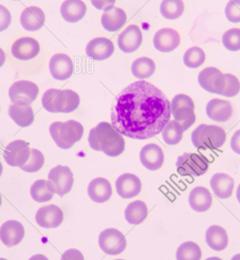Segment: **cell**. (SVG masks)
Listing matches in <instances>:
<instances>
[{
    "instance_id": "53",
    "label": "cell",
    "mask_w": 240,
    "mask_h": 260,
    "mask_svg": "<svg viewBox=\"0 0 240 260\" xmlns=\"http://www.w3.org/2000/svg\"><path fill=\"white\" fill-rule=\"evenodd\" d=\"M2 205V197L1 195H0V206H1Z\"/></svg>"
},
{
    "instance_id": "16",
    "label": "cell",
    "mask_w": 240,
    "mask_h": 260,
    "mask_svg": "<svg viewBox=\"0 0 240 260\" xmlns=\"http://www.w3.org/2000/svg\"><path fill=\"white\" fill-rule=\"evenodd\" d=\"M114 43L107 38H96L86 46V54L94 60L102 61L111 57L114 53Z\"/></svg>"
},
{
    "instance_id": "6",
    "label": "cell",
    "mask_w": 240,
    "mask_h": 260,
    "mask_svg": "<svg viewBox=\"0 0 240 260\" xmlns=\"http://www.w3.org/2000/svg\"><path fill=\"white\" fill-rule=\"evenodd\" d=\"M39 88L30 81L20 80L14 82L9 90V96L12 104L30 105L36 100Z\"/></svg>"
},
{
    "instance_id": "54",
    "label": "cell",
    "mask_w": 240,
    "mask_h": 260,
    "mask_svg": "<svg viewBox=\"0 0 240 260\" xmlns=\"http://www.w3.org/2000/svg\"><path fill=\"white\" fill-rule=\"evenodd\" d=\"M0 260H7V259H4V258H0Z\"/></svg>"
},
{
    "instance_id": "36",
    "label": "cell",
    "mask_w": 240,
    "mask_h": 260,
    "mask_svg": "<svg viewBox=\"0 0 240 260\" xmlns=\"http://www.w3.org/2000/svg\"><path fill=\"white\" fill-rule=\"evenodd\" d=\"M202 253L196 243L187 241L178 247L176 253L177 260H201Z\"/></svg>"
},
{
    "instance_id": "52",
    "label": "cell",
    "mask_w": 240,
    "mask_h": 260,
    "mask_svg": "<svg viewBox=\"0 0 240 260\" xmlns=\"http://www.w3.org/2000/svg\"><path fill=\"white\" fill-rule=\"evenodd\" d=\"M3 165H2L1 162H0V177H1L2 173H3Z\"/></svg>"
},
{
    "instance_id": "45",
    "label": "cell",
    "mask_w": 240,
    "mask_h": 260,
    "mask_svg": "<svg viewBox=\"0 0 240 260\" xmlns=\"http://www.w3.org/2000/svg\"><path fill=\"white\" fill-rule=\"evenodd\" d=\"M61 260H85V257L82 252L77 249H68L64 252Z\"/></svg>"
},
{
    "instance_id": "28",
    "label": "cell",
    "mask_w": 240,
    "mask_h": 260,
    "mask_svg": "<svg viewBox=\"0 0 240 260\" xmlns=\"http://www.w3.org/2000/svg\"><path fill=\"white\" fill-rule=\"evenodd\" d=\"M205 240L209 247L215 251H222L228 245V235L221 226L209 227L206 231Z\"/></svg>"
},
{
    "instance_id": "5",
    "label": "cell",
    "mask_w": 240,
    "mask_h": 260,
    "mask_svg": "<svg viewBox=\"0 0 240 260\" xmlns=\"http://www.w3.org/2000/svg\"><path fill=\"white\" fill-rule=\"evenodd\" d=\"M176 166L181 175L200 177L207 172L209 162L203 154L186 152L179 156Z\"/></svg>"
},
{
    "instance_id": "42",
    "label": "cell",
    "mask_w": 240,
    "mask_h": 260,
    "mask_svg": "<svg viewBox=\"0 0 240 260\" xmlns=\"http://www.w3.org/2000/svg\"><path fill=\"white\" fill-rule=\"evenodd\" d=\"M185 105H190V106H195L193 101L189 96L184 94H179L176 95L173 99L170 102L171 111H174L180 107L185 106Z\"/></svg>"
},
{
    "instance_id": "4",
    "label": "cell",
    "mask_w": 240,
    "mask_h": 260,
    "mask_svg": "<svg viewBox=\"0 0 240 260\" xmlns=\"http://www.w3.org/2000/svg\"><path fill=\"white\" fill-rule=\"evenodd\" d=\"M227 139L225 131L215 125L201 124L192 133V144L198 149H218L224 145Z\"/></svg>"
},
{
    "instance_id": "12",
    "label": "cell",
    "mask_w": 240,
    "mask_h": 260,
    "mask_svg": "<svg viewBox=\"0 0 240 260\" xmlns=\"http://www.w3.org/2000/svg\"><path fill=\"white\" fill-rule=\"evenodd\" d=\"M39 43L35 38L23 37L16 40L12 46V54L19 60H30L36 57L40 53Z\"/></svg>"
},
{
    "instance_id": "49",
    "label": "cell",
    "mask_w": 240,
    "mask_h": 260,
    "mask_svg": "<svg viewBox=\"0 0 240 260\" xmlns=\"http://www.w3.org/2000/svg\"><path fill=\"white\" fill-rule=\"evenodd\" d=\"M236 198L240 204V184L238 186L237 190H236Z\"/></svg>"
},
{
    "instance_id": "27",
    "label": "cell",
    "mask_w": 240,
    "mask_h": 260,
    "mask_svg": "<svg viewBox=\"0 0 240 260\" xmlns=\"http://www.w3.org/2000/svg\"><path fill=\"white\" fill-rule=\"evenodd\" d=\"M126 13L123 9L114 7L104 12L101 17V24L105 30L114 32L120 30L126 22Z\"/></svg>"
},
{
    "instance_id": "26",
    "label": "cell",
    "mask_w": 240,
    "mask_h": 260,
    "mask_svg": "<svg viewBox=\"0 0 240 260\" xmlns=\"http://www.w3.org/2000/svg\"><path fill=\"white\" fill-rule=\"evenodd\" d=\"M190 207L197 212H204L210 209L212 196L207 188L197 186L192 189L189 196Z\"/></svg>"
},
{
    "instance_id": "32",
    "label": "cell",
    "mask_w": 240,
    "mask_h": 260,
    "mask_svg": "<svg viewBox=\"0 0 240 260\" xmlns=\"http://www.w3.org/2000/svg\"><path fill=\"white\" fill-rule=\"evenodd\" d=\"M131 73L137 79L143 80L151 77L156 70L155 63L148 57H140L136 59L131 64Z\"/></svg>"
},
{
    "instance_id": "7",
    "label": "cell",
    "mask_w": 240,
    "mask_h": 260,
    "mask_svg": "<svg viewBox=\"0 0 240 260\" xmlns=\"http://www.w3.org/2000/svg\"><path fill=\"white\" fill-rule=\"evenodd\" d=\"M99 246L107 254L117 256L126 248V238L123 234L115 229H108L99 235Z\"/></svg>"
},
{
    "instance_id": "22",
    "label": "cell",
    "mask_w": 240,
    "mask_h": 260,
    "mask_svg": "<svg viewBox=\"0 0 240 260\" xmlns=\"http://www.w3.org/2000/svg\"><path fill=\"white\" fill-rule=\"evenodd\" d=\"M45 19L44 11L38 6H29L26 8L20 16L21 26L28 31L40 30L44 26Z\"/></svg>"
},
{
    "instance_id": "9",
    "label": "cell",
    "mask_w": 240,
    "mask_h": 260,
    "mask_svg": "<svg viewBox=\"0 0 240 260\" xmlns=\"http://www.w3.org/2000/svg\"><path fill=\"white\" fill-rule=\"evenodd\" d=\"M5 160L12 167L24 166L30 156V148L24 140H15L6 147L3 153Z\"/></svg>"
},
{
    "instance_id": "18",
    "label": "cell",
    "mask_w": 240,
    "mask_h": 260,
    "mask_svg": "<svg viewBox=\"0 0 240 260\" xmlns=\"http://www.w3.org/2000/svg\"><path fill=\"white\" fill-rule=\"evenodd\" d=\"M140 160L142 165L149 171L160 169L164 162L163 150L154 143L148 144L140 151Z\"/></svg>"
},
{
    "instance_id": "35",
    "label": "cell",
    "mask_w": 240,
    "mask_h": 260,
    "mask_svg": "<svg viewBox=\"0 0 240 260\" xmlns=\"http://www.w3.org/2000/svg\"><path fill=\"white\" fill-rule=\"evenodd\" d=\"M160 10L163 18L169 20L177 19L184 12V3L183 0H163Z\"/></svg>"
},
{
    "instance_id": "14",
    "label": "cell",
    "mask_w": 240,
    "mask_h": 260,
    "mask_svg": "<svg viewBox=\"0 0 240 260\" xmlns=\"http://www.w3.org/2000/svg\"><path fill=\"white\" fill-rule=\"evenodd\" d=\"M181 42L180 34L175 29L164 27L154 35L153 43L154 47L162 53L174 51Z\"/></svg>"
},
{
    "instance_id": "55",
    "label": "cell",
    "mask_w": 240,
    "mask_h": 260,
    "mask_svg": "<svg viewBox=\"0 0 240 260\" xmlns=\"http://www.w3.org/2000/svg\"><path fill=\"white\" fill-rule=\"evenodd\" d=\"M115 260H124V259H115Z\"/></svg>"
},
{
    "instance_id": "11",
    "label": "cell",
    "mask_w": 240,
    "mask_h": 260,
    "mask_svg": "<svg viewBox=\"0 0 240 260\" xmlns=\"http://www.w3.org/2000/svg\"><path fill=\"white\" fill-rule=\"evenodd\" d=\"M49 69L53 79L65 81L73 76L74 64L68 55L65 53H56L50 59Z\"/></svg>"
},
{
    "instance_id": "30",
    "label": "cell",
    "mask_w": 240,
    "mask_h": 260,
    "mask_svg": "<svg viewBox=\"0 0 240 260\" xmlns=\"http://www.w3.org/2000/svg\"><path fill=\"white\" fill-rule=\"evenodd\" d=\"M30 196L35 202L46 203L50 201L56 193L54 184L50 180H38L30 186Z\"/></svg>"
},
{
    "instance_id": "48",
    "label": "cell",
    "mask_w": 240,
    "mask_h": 260,
    "mask_svg": "<svg viewBox=\"0 0 240 260\" xmlns=\"http://www.w3.org/2000/svg\"><path fill=\"white\" fill-rule=\"evenodd\" d=\"M29 260H49L44 255L37 254L31 256Z\"/></svg>"
},
{
    "instance_id": "13",
    "label": "cell",
    "mask_w": 240,
    "mask_h": 260,
    "mask_svg": "<svg viewBox=\"0 0 240 260\" xmlns=\"http://www.w3.org/2000/svg\"><path fill=\"white\" fill-rule=\"evenodd\" d=\"M35 221L44 229H56L63 221V212L56 205L43 206L37 212Z\"/></svg>"
},
{
    "instance_id": "33",
    "label": "cell",
    "mask_w": 240,
    "mask_h": 260,
    "mask_svg": "<svg viewBox=\"0 0 240 260\" xmlns=\"http://www.w3.org/2000/svg\"><path fill=\"white\" fill-rule=\"evenodd\" d=\"M171 114L174 117V120L178 122L183 126L184 132L189 129L196 120L195 106L185 105V106L180 107L174 111H171Z\"/></svg>"
},
{
    "instance_id": "37",
    "label": "cell",
    "mask_w": 240,
    "mask_h": 260,
    "mask_svg": "<svg viewBox=\"0 0 240 260\" xmlns=\"http://www.w3.org/2000/svg\"><path fill=\"white\" fill-rule=\"evenodd\" d=\"M205 58V53L202 49L192 47L186 50L183 56V62L189 68L196 69L204 63Z\"/></svg>"
},
{
    "instance_id": "38",
    "label": "cell",
    "mask_w": 240,
    "mask_h": 260,
    "mask_svg": "<svg viewBox=\"0 0 240 260\" xmlns=\"http://www.w3.org/2000/svg\"><path fill=\"white\" fill-rule=\"evenodd\" d=\"M44 161L45 160L43 153L36 148H31L28 161L20 168L27 173L38 172L44 166Z\"/></svg>"
},
{
    "instance_id": "25",
    "label": "cell",
    "mask_w": 240,
    "mask_h": 260,
    "mask_svg": "<svg viewBox=\"0 0 240 260\" xmlns=\"http://www.w3.org/2000/svg\"><path fill=\"white\" fill-rule=\"evenodd\" d=\"M86 12V5L82 0H65L61 5V15L68 23L80 21L85 17Z\"/></svg>"
},
{
    "instance_id": "23",
    "label": "cell",
    "mask_w": 240,
    "mask_h": 260,
    "mask_svg": "<svg viewBox=\"0 0 240 260\" xmlns=\"http://www.w3.org/2000/svg\"><path fill=\"white\" fill-rule=\"evenodd\" d=\"M112 192L111 183L103 177L94 179L88 184V197L94 203H106L111 199Z\"/></svg>"
},
{
    "instance_id": "10",
    "label": "cell",
    "mask_w": 240,
    "mask_h": 260,
    "mask_svg": "<svg viewBox=\"0 0 240 260\" xmlns=\"http://www.w3.org/2000/svg\"><path fill=\"white\" fill-rule=\"evenodd\" d=\"M48 180L54 184L56 193L62 197L68 193L74 183L73 173L68 167L57 165L50 170Z\"/></svg>"
},
{
    "instance_id": "20",
    "label": "cell",
    "mask_w": 240,
    "mask_h": 260,
    "mask_svg": "<svg viewBox=\"0 0 240 260\" xmlns=\"http://www.w3.org/2000/svg\"><path fill=\"white\" fill-rule=\"evenodd\" d=\"M24 237V229L18 221H6L0 228V240L8 247L18 245Z\"/></svg>"
},
{
    "instance_id": "46",
    "label": "cell",
    "mask_w": 240,
    "mask_h": 260,
    "mask_svg": "<svg viewBox=\"0 0 240 260\" xmlns=\"http://www.w3.org/2000/svg\"><path fill=\"white\" fill-rule=\"evenodd\" d=\"M230 147L236 154H240V129L235 132L230 140Z\"/></svg>"
},
{
    "instance_id": "50",
    "label": "cell",
    "mask_w": 240,
    "mask_h": 260,
    "mask_svg": "<svg viewBox=\"0 0 240 260\" xmlns=\"http://www.w3.org/2000/svg\"><path fill=\"white\" fill-rule=\"evenodd\" d=\"M231 260H240V253L239 254L235 255V256L232 258Z\"/></svg>"
},
{
    "instance_id": "17",
    "label": "cell",
    "mask_w": 240,
    "mask_h": 260,
    "mask_svg": "<svg viewBox=\"0 0 240 260\" xmlns=\"http://www.w3.org/2000/svg\"><path fill=\"white\" fill-rule=\"evenodd\" d=\"M117 193L122 199H131L137 197L142 190V182L134 174H122L116 181Z\"/></svg>"
},
{
    "instance_id": "3",
    "label": "cell",
    "mask_w": 240,
    "mask_h": 260,
    "mask_svg": "<svg viewBox=\"0 0 240 260\" xmlns=\"http://www.w3.org/2000/svg\"><path fill=\"white\" fill-rule=\"evenodd\" d=\"M50 136L59 148H71L82 139L84 127L79 122L70 120L65 122H54L50 125Z\"/></svg>"
},
{
    "instance_id": "43",
    "label": "cell",
    "mask_w": 240,
    "mask_h": 260,
    "mask_svg": "<svg viewBox=\"0 0 240 260\" xmlns=\"http://www.w3.org/2000/svg\"><path fill=\"white\" fill-rule=\"evenodd\" d=\"M12 15L7 8L0 5V32L6 30L10 25Z\"/></svg>"
},
{
    "instance_id": "41",
    "label": "cell",
    "mask_w": 240,
    "mask_h": 260,
    "mask_svg": "<svg viewBox=\"0 0 240 260\" xmlns=\"http://www.w3.org/2000/svg\"><path fill=\"white\" fill-rule=\"evenodd\" d=\"M225 15L230 22H240V0H230L225 7Z\"/></svg>"
},
{
    "instance_id": "19",
    "label": "cell",
    "mask_w": 240,
    "mask_h": 260,
    "mask_svg": "<svg viewBox=\"0 0 240 260\" xmlns=\"http://www.w3.org/2000/svg\"><path fill=\"white\" fill-rule=\"evenodd\" d=\"M142 34L140 28L135 24L128 26L118 38V46L125 53L136 51L142 43Z\"/></svg>"
},
{
    "instance_id": "47",
    "label": "cell",
    "mask_w": 240,
    "mask_h": 260,
    "mask_svg": "<svg viewBox=\"0 0 240 260\" xmlns=\"http://www.w3.org/2000/svg\"><path fill=\"white\" fill-rule=\"evenodd\" d=\"M5 61H6V54L4 50L0 48V68L4 65Z\"/></svg>"
},
{
    "instance_id": "1",
    "label": "cell",
    "mask_w": 240,
    "mask_h": 260,
    "mask_svg": "<svg viewBox=\"0 0 240 260\" xmlns=\"http://www.w3.org/2000/svg\"><path fill=\"white\" fill-rule=\"evenodd\" d=\"M170 102L161 90L141 80L124 88L111 109V124L122 136L151 139L170 120Z\"/></svg>"
},
{
    "instance_id": "44",
    "label": "cell",
    "mask_w": 240,
    "mask_h": 260,
    "mask_svg": "<svg viewBox=\"0 0 240 260\" xmlns=\"http://www.w3.org/2000/svg\"><path fill=\"white\" fill-rule=\"evenodd\" d=\"M94 7L98 10L108 11L113 9L116 0H91Z\"/></svg>"
},
{
    "instance_id": "24",
    "label": "cell",
    "mask_w": 240,
    "mask_h": 260,
    "mask_svg": "<svg viewBox=\"0 0 240 260\" xmlns=\"http://www.w3.org/2000/svg\"><path fill=\"white\" fill-rule=\"evenodd\" d=\"M210 185L216 197L221 200H226L233 194L234 180L228 174L217 173L212 176Z\"/></svg>"
},
{
    "instance_id": "8",
    "label": "cell",
    "mask_w": 240,
    "mask_h": 260,
    "mask_svg": "<svg viewBox=\"0 0 240 260\" xmlns=\"http://www.w3.org/2000/svg\"><path fill=\"white\" fill-rule=\"evenodd\" d=\"M198 82L208 92L221 95L225 87V76L218 69L207 67L200 72Z\"/></svg>"
},
{
    "instance_id": "39",
    "label": "cell",
    "mask_w": 240,
    "mask_h": 260,
    "mask_svg": "<svg viewBox=\"0 0 240 260\" xmlns=\"http://www.w3.org/2000/svg\"><path fill=\"white\" fill-rule=\"evenodd\" d=\"M223 45L230 51H239L240 50V29L231 28L223 35Z\"/></svg>"
},
{
    "instance_id": "29",
    "label": "cell",
    "mask_w": 240,
    "mask_h": 260,
    "mask_svg": "<svg viewBox=\"0 0 240 260\" xmlns=\"http://www.w3.org/2000/svg\"><path fill=\"white\" fill-rule=\"evenodd\" d=\"M10 118L21 127L30 126L35 121V114L30 105H11L8 111Z\"/></svg>"
},
{
    "instance_id": "51",
    "label": "cell",
    "mask_w": 240,
    "mask_h": 260,
    "mask_svg": "<svg viewBox=\"0 0 240 260\" xmlns=\"http://www.w3.org/2000/svg\"><path fill=\"white\" fill-rule=\"evenodd\" d=\"M205 260H223V259H221V258H219V257H210V258H208V259H206Z\"/></svg>"
},
{
    "instance_id": "15",
    "label": "cell",
    "mask_w": 240,
    "mask_h": 260,
    "mask_svg": "<svg viewBox=\"0 0 240 260\" xmlns=\"http://www.w3.org/2000/svg\"><path fill=\"white\" fill-rule=\"evenodd\" d=\"M80 105V97L73 90H57L55 95L53 109L54 114L63 113L70 114L79 108Z\"/></svg>"
},
{
    "instance_id": "34",
    "label": "cell",
    "mask_w": 240,
    "mask_h": 260,
    "mask_svg": "<svg viewBox=\"0 0 240 260\" xmlns=\"http://www.w3.org/2000/svg\"><path fill=\"white\" fill-rule=\"evenodd\" d=\"M161 133L165 143L169 145H175L181 142L184 130L178 122L174 120H169L166 123Z\"/></svg>"
},
{
    "instance_id": "21",
    "label": "cell",
    "mask_w": 240,
    "mask_h": 260,
    "mask_svg": "<svg viewBox=\"0 0 240 260\" xmlns=\"http://www.w3.org/2000/svg\"><path fill=\"white\" fill-rule=\"evenodd\" d=\"M233 112V106L228 101L214 99L206 106V114L209 118L219 123L228 121L231 118Z\"/></svg>"
},
{
    "instance_id": "40",
    "label": "cell",
    "mask_w": 240,
    "mask_h": 260,
    "mask_svg": "<svg viewBox=\"0 0 240 260\" xmlns=\"http://www.w3.org/2000/svg\"><path fill=\"white\" fill-rule=\"evenodd\" d=\"M224 76H225V87L221 95L227 98L235 97L239 94L240 91L239 79L230 73H226Z\"/></svg>"
},
{
    "instance_id": "2",
    "label": "cell",
    "mask_w": 240,
    "mask_h": 260,
    "mask_svg": "<svg viewBox=\"0 0 240 260\" xmlns=\"http://www.w3.org/2000/svg\"><path fill=\"white\" fill-rule=\"evenodd\" d=\"M88 143L94 151H102L110 157H117L125 150L123 136L108 122H101L90 130Z\"/></svg>"
},
{
    "instance_id": "31",
    "label": "cell",
    "mask_w": 240,
    "mask_h": 260,
    "mask_svg": "<svg viewBox=\"0 0 240 260\" xmlns=\"http://www.w3.org/2000/svg\"><path fill=\"white\" fill-rule=\"evenodd\" d=\"M148 209L146 204L141 200L129 203L125 209V218L130 224H142L148 217Z\"/></svg>"
}]
</instances>
